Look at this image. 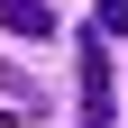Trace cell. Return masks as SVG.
Returning a JSON list of instances; mask_svg holds the SVG:
<instances>
[{
	"label": "cell",
	"mask_w": 128,
	"mask_h": 128,
	"mask_svg": "<svg viewBox=\"0 0 128 128\" xmlns=\"http://www.w3.org/2000/svg\"><path fill=\"white\" fill-rule=\"evenodd\" d=\"M82 128H110V55H101V37H82Z\"/></svg>",
	"instance_id": "obj_1"
},
{
	"label": "cell",
	"mask_w": 128,
	"mask_h": 128,
	"mask_svg": "<svg viewBox=\"0 0 128 128\" xmlns=\"http://www.w3.org/2000/svg\"><path fill=\"white\" fill-rule=\"evenodd\" d=\"M0 28H9V37H46L55 9H46V0H0Z\"/></svg>",
	"instance_id": "obj_2"
},
{
	"label": "cell",
	"mask_w": 128,
	"mask_h": 128,
	"mask_svg": "<svg viewBox=\"0 0 128 128\" xmlns=\"http://www.w3.org/2000/svg\"><path fill=\"white\" fill-rule=\"evenodd\" d=\"M101 37H128V0H101Z\"/></svg>",
	"instance_id": "obj_3"
},
{
	"label": "cell",
	"mask_w": 128,
	"mask_h": 128,
	"mask_svg": "<svg viewBox=\"0 0 128 128\" xmlns=\"http://www.w3.org/2000/svg\"><path fill=\"white\" fill-rule=\"evenodd\" d=\"M0 82H18V73H0Z\"/></svg>",
	"instance_id": "obj_4"
}]
</instances>
